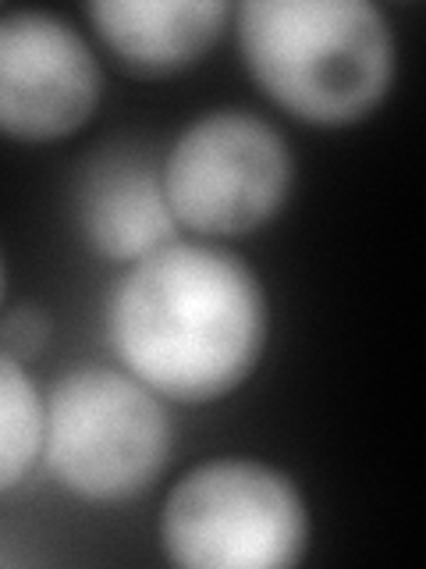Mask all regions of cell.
<instances>
[{"label":"cell","mask_w":426,"mask_h":569,"mask_svg":"<svg viewBox=\"0 0 426 569\" xmlns=\"http://www.w3.org/2000/svg\"><path fill=\"white\" fill-rule=\"evenodd\" d=\"M106 335L156 396L210 402L253 373L266 342V296L235 253L174 239L129 263L106 307Z\"/></svg>","instance_id":"1"},{"label":"cell","mask_w":426,"mask_h":569,"mask_svg":"<svg viewBox=\"0 0 426 569\" xmlns=\"http://www.w3.org/2000/svg\"><path fill=\"white\" fill-rule=\"evenodd\" d=\"M245 68L277 107L313 124H352L395 79V36L366 0H245Z\"/></svg>","instance_id":"2"},{"label":"cell","mask_w":426,"mask_h":569,"mask_svg":"<svg viewBox=\"0 0 426 569\" xmlns=\"http://www.w3.org/2000/svg\"><path fill=\"white\" fill-rule=\"evenodd\" d=\"M50 473L85 502L146 491L171 456V423L156 391L111 367H79L43 399Z\"/></svg>","instance_id":"3"},{"label":"cell","mask_w":426,"mask_h":569,"mask_svg":"<svg viewBox=\"0 0 426 569\" xmlns=\"http://www.w3.org/2000/svg\"><path fill=\"white\" fill-rule=\"evenodd\" d=\"M160 541L185 569H284L306 556L310 512L281 470L213 459L168 495Z\"/></svg>","instance_id":"4"},{"label":"cell","mask_w":426,"mask_h":569,"mask_svg":"<svg viewBox=\"0 0 426 569\" xmlns=\"http://www.w3.org/2000/svg\"><path fill=\"white\" fill-rule=\"evenodd\" d=\"M292 150L271 121L213 111L178 136L160 171L178 224L200 236H245L288 200Z\"/></svg>","instance_id":"5"},{"label":"cell","mask_w":426,"mask_h":569,"mask_svg":"<svg viewBox=\"0 0 426 569\" xmlns=\"http://www.w3.org/2000/svg\"><path fill=\"white\" fill-rule=\"evenodd\" d=\"M103 93L85 36L50 11L0 14V132L43 142L79 132Z\"/></svg>","instance_id":"6"},{"label":"cell","mask_w":426,"mask_h":569,"mask_svg":"<svg viewBox=\"0 0 426 569\" xmlns=\"http://www.w3.org/2000/svg\"><path fill=\"white\" fill-rule=\"evenodd\" d=\"M85 11L106 47L142 76L189 68L227 26L224 0H100Z\"/></svg>","instance_id":"7"},{"label":"cell","mask_w":426,"mask_h":569,"mask_svg":"<svg viewBox=\"0 0 426 569\" xmlns=\"http://www.w3.org/2000/svg\"><path fill=\"white\" fill-rule=\"evenodd\" d=\"M82 218L93 246L103 257L135 263L174 242V213L168 207L164 182L146 160L111 157L89 174Z\"/></svg>","instance_id":"8"},{"label":"cell","mask_w":426,"mask_h":569,"mask_svg":"<svg viewBox=\"0 0 426 569\" xmlns=\"http://www.w3.org/2000/svg\"><path fill=\"white\" fill-rule=\"evenodd\" d=\"M43 449V399L22 363L0 352V491H11Z\"/></svg>","instance_id":"9"},{"label":"cell","mask_w":426,"mask_h":569,"mask_svg":"<svg viewBox=\"0 0 426 569\" xmlns=\"http://www.w3.org/2000/svg\"><path fill=\"white\" fill-rule=\"evenodd\" d=\"M47 338H50V320L36 307H18L11 317L0 320V352L18 363L40 356Z\"/></svg>","instance_id":"10"},{"label":"cell","mask_w":426,"mask_h":569,"mask_svg":"<svg viewBox=\"0 0 426 569\" xmlns=\"http://www.w3.org/2000/svg\"><path fill=\"white\" fill-rule=\"evenodd\" d=\"M0 296H4V260H0Z\"/></svg>","instance_id":"11"}]
</instances>
